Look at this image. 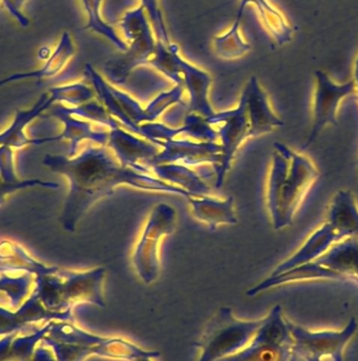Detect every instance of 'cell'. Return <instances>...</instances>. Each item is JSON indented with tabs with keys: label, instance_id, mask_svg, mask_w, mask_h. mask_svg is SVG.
<instances>
[{
	"label": "cell",
	"instance_id": "obj_24",
	"mask_svg": "<svg viewBox=\"0 0 358 361\" xmlns=\"http://www.w3.org/2000/svg\"><path fill=\"white\" fill-rule=\"evenodd\" d=\"M327 222L343 239L358 237V206L350 190H340L334 195Z\"/></svg>",
	"mask_w": 358,
	"mask_h": 361
},
{
	"label": "cell",
	"instance_id": "obj_30",
	"mask_svg": "<svg viewBox=\"0 0 358 361\" xmlns=\"http://www.w3.org/2000/svg\"><path fill=\"white\" fill-rule=\"evenodd\" d=\"M179 48L177 44L169 46L158 42L155 52L150 59L148 66L166 76L167 78L174 82V85L182 86L181 69L179 66Z\"/></svg>",
	"mask_w": 358,
	"mask_h": 361
},
{
	"label": "cell",
	"instance_id": "obj_39",
	"mask_svg": "<svg viewBox=\"0 0 358 361\" xmlns=\"http://www.w3.org/2000/svg\"><path fill=\"white\" fill-rule=\"evenodd\" d=\"M302 358L298 357V355L293 353V356H292L291 361H302Z\"/></svg>",
	"mask_w": 358,
	"mask_h": 361
},
{
	"label": "cell",
	"instance_id": "obj_1",
	"mask_svg": "<svg viewBox=\"0 0 358 361\" xmlns=\"http://www.w3.org/2000/svg\"><path fill=\"white\" fill-rule=\"evenodd\" d=\"M42 164L68 180L69 190L59 218L68 233H75L89 210L122 185L141 190L173 193L186 199L193 195L153 176L122 166L108 146L88 143V147L74 157L48 154Z\"/></svg>",
	"mask_w": 358,
	"mask_h": 361
},
{
	"label": "cell",
	"instance_id": "obj_31",
	"mask_svg": "<svg viewBox=\"0 0 358 361\" xmlns=\"http://www.w3.org/2000/svg\"><path fill=\"white\" fill-rule=\"evenodd\" d=\"M48 92L54 99L55 104L58 103L70 107L93 101L96 95L92 87L82 82L53 87Z\"/></svg>",
	"mask_w": 358,
	"mask_h": 361
},
{
	"label": "cell",
	"instance_id": "obj_15",
	"mask_svg": "<svg viewBox=\"0 0 358 361\" xmlns=\"http://www.w3.org/2000/svg\"><path fill=\"white\" fill-rule=\"evenodd\" d=\"M186 200L193 216L199 222L207 224L211 231H215L219 225H236L238 223L233 195L222 200L212 195H191Z\"/></svg>",
	"mask_w": 358,
	"mask_h": 361
},
{
	"label": "cell",
	"instance_id": "obj_12",
	"mask_svg": "<svg viewBox=\"0 0 358 361\" xmlns=\"http://www.w3.org/2000/svg\"><path fill=\"white\" fill-rule=\"evenodd\" d=\"M105 267H94L87 271L63 269V294L71 309L82 303H91L105 309L103 297Z\"/></svg>",
	"mask_w": 358,
	"mask_h": 361
},
{
	"label": "cell",
	"instance_id": "obj_35",
	"mask_svg": "<svg viewBox=\"0 0 358 361\" xmlns=\"http://www.w3.org/2000/svg\"><path fill=\"white\" fill-rule=\"evenodd\" d=\"M33 187H44V188L57 189L59 184L54 182H46L39 179L20 180L18 182L11 183L4 180L0 177V206L4 203L6 197L21 190V189L33 188Z\"/></svg>",
	"mask_w": 358,
	"mask_h": 361
},
{
	"label": "cell",
	"instance_id": "obj_27",
	"mask_svg": "<svg viewBox=\"0 0 358 361\" xmlns=\"http://www.w3.org/2000/svg\"><path fill=\"white\" fill-rule=\"evenodd\" d=\"M52 322L29 336L20 337L15 333L0 338V361H32L38 343L48 334Z\"/></svg>",
	"mask_w": 358,
	"mask_h": 361
},
{
	"label": "cell",
	"instance_id": "obj_7",
	"mask_svg": "<svg viewBox=\"0 0 358 361\" xmlns=\"http://www.w3.org/2000/svg\"><path fill=\"white\" fill-rule=\"evenodd\" d=\"M218 135L222 148V163L216 175V187L220 188L230 171L237 152L247 140L251 139L249 118L243 99H239L236 107L226 111L215 112L207 118Z\"/></svg>",
	"mask_w": 358,
	"mask_h": 361
},
{
	"label": "cell",
	"instance_id": "obj_16",
	"mask_svg": "<svg viewBox=\"0 0 358 361\" xmlns=\"http://www.w3.org/2000/svg\"><path fill=\"white\" fill-rule=\"evenodd\" d=\"M75 44L71 34L67 31L63 32L59 38L58 44L51 52L50 56L46 59L42 67L34 71L21 72V73L12 74L8 78H2L0 80V87L19 82V80H36L38 82H42V80L55 78L65 69V66L75 55Z\"/></svg>",
	"mask_w": 358,
	"mask_h": 361
},
{
	"label": "cell",
	"instance_id": "obj_36",
	"mask_svg": "<svg viewBox=\"0 0 358 361\" xmlns=\"http://www.w3.org/2000/svg\"><path fill=\"white\" fill-rule=\"evenodd\" d=\"M0 177L6 182L20 180L17 178L15 169L14 148L10 146H0Z\"/></svg>",
	"mask_w": 358,
	"mask_h": 361
},
{
	"label": "cell",
	"instance_id": "obj_19",
	"mask_svg": "<svg viewBox=\"0 0 358 361\" xmlns=\"http://www.w3.org/2000/svg\"><path fill=\"white\" fill-rule=\"evenodd\" d=\"M315 262L358 284V237L340 240Z\"/></svg>",
	"mask_w": 358,
	"mask_h": 361
},
{
	"label": "cell",
	"instance_id": "obj_20",
	"mask_svg": "<svg viewBox=\"0 0 358 361\" xmlns=\"http://www.w3.org/2000/svg\"><path fill=\"white\" fill-rule=\"evenodd\" d=\"M292 356L293 345L274 341L257 331L247 347L218 361H291Z\"/></svg>",
	"mask_w": 358,
	"mask_h": 361
},
{
	"label": "cell",
	"instance_id": "obj_32",
	"mask_svg": "<svg viewBox=\"0 0 358 361\" xmlns=\"http://www.w3.org/2000/svg\"><path fill=\"white\" fill-rule=\"evenodd\" d=\"M65 108L72 116L84 118V120L94 123V124L101 125V126L105 127L109 130L120 127V123L110 116L109 112L103 107L101 102L93 99V101L82 104V105L75 106V107L65 106Z\"/></svg>",
	"mask_w": 358,
	"mask_h": 361
},
{
	"label": "cell",
	"instance_id": "obj_33",
	"mask_svg": "<svg viewBox=\"0 0 358 361\" xmlns=\"http://www.w3.org/2000/svg\"><path fill=\"white\" fill-rule=\"evenodd\" d=\"M184 88L180 85H175L170 90L160 93L155 99H152L145 107V123L156 122L169 108L177 104H182Z\"/></svg>",
	"mask_w": 358,
	"mask_h": 361
},
{
	"label": "cell",
	"instance_id": "obj_13",
	"mask_svg": "<svg viewBox=\"0 0 358 361\" xmlns=\"http://www.w3.org/2000/svg\"><path fill=\"white\" fill-rule=\"evenodd\" d=\"M241 97L247 108L251 137H262L285 125V122L275 114L268 94L255 75L249 78Z\"/></svg>",
	"mask_w": 358,
	"mask_h": 361
},
{
	"label": "cell",
	"instance_id": "obj_4",
	"mask_svg": "<svg viewBox=\"0 0 358 361\" xmlns=\"http://www.w3.org/2000/svg\"><path fill=\"white\" fill-rule=\"evenodd\" d=\"M262 320L237 319L231 307H220L200 339L192 343V347L200 350L197 361H218L241 351L251 343Z\"/></svg>",
	"mask_w": 358,
	"mask_h": 361
},
{
	"label": "cell",
	"instance_id": "obj_41",
	"mask_svg": "<svg viewBox=\"0 0 358 361\" xmlns=\"http://www.w3.org/2000/svg\"><path fill=\"white\" fill-rule=\"evenodd\" d=\"M305 361H321V360H319V358H308Z\"/></svg>",
	"mask_w": 358,
	"mask_h": 361
},
{
	"label": "cell",
	"instance_id": "obj_14",
	"mask_svg": "<svg viewBox=\"0 0 358 361\" xmlns=\"http://www.w3.org/2000/svg\"><path fill=\"white\" fill-rule=\"evenodd\" d=\"M179 66L182 86L188 95V114H197L205 118L214 116L215 111L209 99L212 85V76L209 72L193 65L181 55L179 56Z\"/></svg>",
	"mask_w": 358,
	"mask_h": 361
},
{
	"label": "cell",
	"instance_id": "obj_26",
	"mask_svg": "<svg viewBox=\"0 0 358 361\" xmlns=\"http://www.w3.org/2000/svg\"><path fill=\"white\" fill-rule=\"evenodd\" d=\"M84 74L90 80L99 102L103 104L110 116L115 118L122 126L126 127L127 130L139 135V137H143L141 127L131 122L130 118L126 116L124 110L120 107V104L118 103L117 99L112 91L111 82H108L107 78H103L91 63H87L84 67Z\"/></svg>",
	"mask_w": 358,
	"mask_h": 361
},
{
	"label": "cell",
	"instance_id": "obj_3",
	"mask_svg": "<svg viewBox=\"0 0 358 361\" xmlns=\"http://www.w3.org/2000/svg\"><path fill=\"white\" fill-rule=\"evenodd\" d=\"M128 49L103 63V74L114 86L124 84L131 73L141 66H148L158 47V39L145 8L139 6L127 11L120 23Z\"/></svg>",
	"mask_w": 358,
	"mask_h": 361
},
{
	"label": "cell",
	"instance_id": "obj_25",
	"mask_svg": "<svg viewBox=\"0 0 358 361\" xmlns=\"http://www.w3.org/2000/svg\"><path fill=\"white\" fill-rule=\"evenodd\" d=\"M150 176L179 187L193 195H211V188L191 167L180 164L153 165L148 169Z\"/></svg>",
	"mask_w": 358,
	"mask_h": 361
},
{
	"label": "cell",
	"instance_id": "obj_21",
	"mask_svg": "<svg viewBox=\"0 0 358 361\" xmlns=\"http://www.w3.org/2000/svg\"><path fill=\"white\" fill-rule=\"evenodd\" d=\"M249 4H254L257 8L262 25L279 46L291 42L294 33L293 27L285 15L279 8H275L269 0H241L234 21L241 23L243 13Z\"/></svg>",
	"mask_w": 358,
	"mask_h": 361
},
{
	"label": "cell",
	"instance_id": "obj_22",
	"mask_svg": "<svg viewBox=\"0 0 358 361\" xmlns=\"http://www.w3.org/2000/svg\"><path fill=\"white\" fill-rule=\"evenodd\" d=\"M314 279L347 281L346 278L338 275L335 271H332L331 269H326V267L317 264L315 261H313V262L307 263V264L300 265V267H294V269H289V271H283V273L279 274V275L269 276L267 279L262 280V282L247 290V295L249 297H255L260 294V293L264 292V290L276 288V286H283V284Z\"/></svg>",
	"mask_w": 358,
	"mask_h": 361
},
{
	"label": "cell",
	"instance_id": "obj_11",
	"mask_svg": "<svg viewBox=\"0 0 358 361\" xmlns=\"http://www.w3.org/2000/svg\"><path fill=\"white\" fill-rule=\"evenodd\" d=\"M107 146L122 166L143 175L160 152V146L122 127L110 130Z\"/></svg>",
	"mask_w": 358,
	"mask_h": 361
},
{
	"label": "cell",
	"instance_id": "obj_5",
	"mask_svg": "<svg viewBox=\"0 0 358 361\" xmlns=\"http://www.w3.org/2000/svg\"><path fill=\"white\" fill-rule=\"evenodd\" d=\"M177 212L172 205L160 203L150 212L132 255V263L143 283L150 286L160 277L162 269L160 244L174 233Z\"/></svg>",
	"mask_w": 358,
	"mask_h": 361
},
{
	"label": "cell",
	"instance_id": "obj_38",
	"mask_svg": "<svg viewBox=\"0 0 358 361\" xmlns=\"http://www.w3.org/2000/svg\"><path fill=\"white\" fill-rule=\"evenodd\" d=\"M354 82H355V88H357V92L358 95V55L357 61H355V67H354Z\"/></svg>",
	"mask_w": 358,
	"mask_h": 361
},
{
	"label": "cell",
	"instance_id": "obj_29",
	"mask_svg": "<svg viewBox=\"0 0 358 361\" xmlns=\"http://www.w3.org/2000/svg\"><path fill=\"white\" fill-rule=\"evenodd\" d=\"M0 276V292L8 295L12 309H19L30 296L35 275L30 271H8Z\"/></svg>",
	"mask_w": 358,
	"mask_h": 361
},
{
	"label": "cell",
	"instance_id": "obj_37",
	"mask_svg": "<svg viewBox=\"0 0 358 361\" xmlns=\"http://www.w3.org/2000/svg\"><path fill=\"white\" fill-rule=\"evenodd\" d=\"M4 4V8L10 13L13 18L16 19L17 23L21 27H27L31 23L30 19L25 16L23 8L25 6L27 0H0Z\"/></svg>",
	"mask_w": 358,
	"mask_h": 361
},
{
	"label": "cell",
	"instance_id": "obj_40",
	"mask_svg": "<svg viewBox=\"0 0 358 361\" xmlns=\"http://www.w3.org/2000/svg\"><path fill=\"white\" fill-rule=\"evenodd\" d=\"M134 361H153V360H152V358H149V357H143V358H139V360H136Z\"/></svg>",
	"mask_w": 358,
	"mask_h": 361
},
{
	"label": "cell",
	"instance_id": "obj_28",
	"mask_svg": "<svg viewBox=\"0 0 358 361\" xmlns=\"http://www.w3.org/2000/svg\"><path fill=\"white\" fill-rule=\"evenodd\" d=\"M241 23L233 21L226 32L214 37V52L220 59H241L251 50V44L241 35Z\"/></svg>",
	"mask_w": 358,
	"mask_h": 361
},
{
	"label": "cell",
	"instance_id": "obj_6",
	"mask_svg": "<svg viewBox=\"0 0 358 361\" xmlns=\"http://www.w3.org/2000/svg\"><path fill=\"white\" fill-rule=\"evenodd\" d=\"M293 338V353L302 358L331 357L333 361H344V351L349 341L357 332V318L352 317L344 330L311 331L287 320Z\"/></svg>",
	"mask_w": 358,
	"mask_h": 361
},
{
	"label": "cell",
	"instance_id": "obj_18",
	"mask_svg": "<svg viewBox=\"0 0 358 361\" xmlns=\"http://www.w3.org/2000/svg\"><path fill=\"white\" fill-rule=\"evenodd\" d=\"M342 239L343 238L332 228L329 223H324L306 240L302 247L298 248V250H296L287 260L277 265L276 269L271 275H279V274L289 271L294 267L313 262L319 257L323 256L334 243Z\"/></svg>",
	"mask_w": 358,
	"mask_h": 361
},
{
	"label": "cell",
	"instance_id": "obj_9",
	"mask_svg": "<svg viewBox=\"0 0 358 361\" xmlns=\"http://www.w3.org/2000/svg\"><path fill=\"white\" fill-rule=\"evenodd\" d=\"M154 143L160 146V152L149 167L158 164H180L188 167L210 164L215 173L222 167V148L218 142L174 139Z\"/></svg>",
	"mask_w": 358,
	"mask_h": 361
},
{
	"label": "cell",
	"instance_id": "obj_23",
	"mask_svg": "<svg viewBox=\"0 0 358 361\" xmlns=\"http://www.w3.org/2000/svg\"><path fill=\"white\" fill-rule=\"evenodd\" d=\"M55 101L50 93L46 92L40 97L37 103L29 110H19L10 126L0 133V146H10L14 149L32 145L33 139L25 135V129L32 121L37 118L42 112L54 105Z\"/></svg>",
	"mask_w": 358,
	"mask_h": 361
},
{
	"label": "cell",
	"instance_id": "obj_17",
	"mask_svg": "<svg viewBox=\"0 0 358 361\" xmlns=\"http://www.w3.org/2000/svg\"><path fill=\"white\" fill-rule=\"evenodd\" d=\"M40 320L61 322L59 316L51 313L42 305L37 295L32 290L31 295L19 309L10 311L0 307V338L19 333L27 324Z\"/></svg>",
	"mask_w": 358,
	"mask_h": 361
},
{
	"label": "cell",
	"instance_id": "obj_8",
	"mask_svg": "<svg viewBox=\"0 0 358 361\" xmlns=\"http://www.w3.org/2000/svg\"><path fill=\"white\" fill-rule=\"evenodd\" d=\"M315 88L313 99V124L310 135L302 150H307L319 139L321 131L329 125H338V111L340 102L357 92L354 80L336 84L326 72H314Z\"/></svg>",
	"mask_w": 358,
	"mask_h": 361
},
{
	"label": "cell",
	"instance_id": "obj_2",
	"mask_svg": "<svg viewBox=\"0 0 358 361\" xmlns=\"http://www.w3.org/2000/svg\"><path fill=\"white\" fill-rule=\"evenodd\" d=\"M319 176V169L310 159L285 144L274 143L267 205L275 231L291 226L296 212Z\"/></svg>",
	"mask_w": 358,
	"mask_h": 361
},
{
	"label": "cell",
	"instance_id": "obj_10",
	"mask_svg": "<svg viewBox=\"0 0 358 361\" xmlns=\"http://www.w3.org/2000/svg\"><path fill=\"white\" fill-rule=\"evenodd\" d=\"M51 116H54L63 125V133L56 137L33 139L32 145H42V144L51 143V142L68 140L70 142L68 157L76 156L78 154V147L84 141L95 144V145H108L110 137L109 129L105 128L101 125L89 122L84 118L72 116L68 111L65 106L60 105V104L53 105L52 109H51Z\"/></svg>",
	"mask_w": 358,
	"mask_h": 361
},
{
	"label": "cell",
	"instance_id": "obj_34",
	"mask_svg": "<svg viewBox=\"0 0 358 361\" xmlns=\"http://www.w3.org/2000/svg\"><path fill=\"white\" fill-rule=\"evenodd\" d=\"M141 6L145 8L146 14L151 23L158 42H162L167 46L172 44L166 21H165L164 13L160 8V0H141Z\"/></svg>",
	"mask_w": 358,
	"mask_h": 361
}]
</instances>
